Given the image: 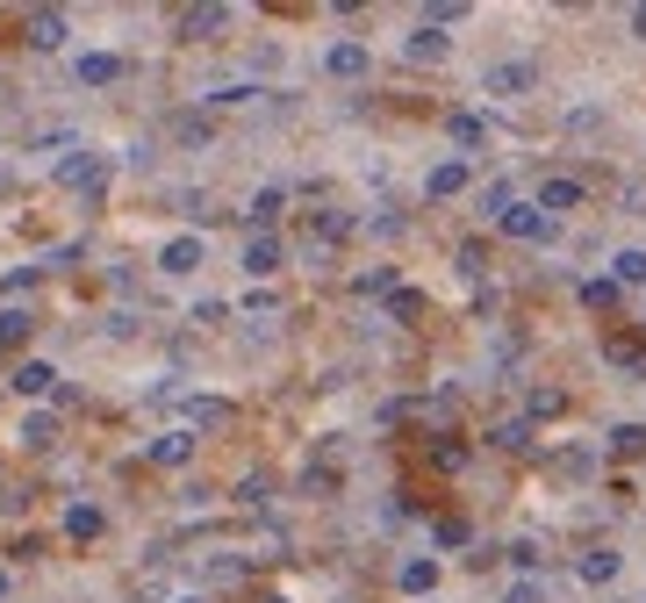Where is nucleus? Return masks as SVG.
I'll return each mask as SVG.
<instances>
[{"label": "nucleus", "mask_w": 646, "mask_h": 603, "mask_svg": "<svg viewBox=\"0 0 646 603\" xmlns=\"http://www.w3.org/2000/svg\"><path fill=\"white\" fill-rule=\"evenodd\" d=\"M431 467H439V474H459V467H467V446H459V438H431Z\"/></svg>", "instance_id": "412c9836"}, {"label": "nucleus", "mask_w": 646, "mask_h": 603, "mask_svg": "<svg viewBox=\"0 0 646 603\" xmlns=\"http://www.w3.org/2000/svg\"><path fill=\"white\" fill-rule=\"evenodd\" d=\"M15 388H22V396H51V388H58V374H51L44 360H22V366H15Z\"/></svg>", "instance_id": "4468645a"}, {"label": "nucleus", "mask_w": 646, "mask_h": 603, "mask_svg": "<svg viewBox=\"0 0 646 603\" xmlns=\"http://www.w3.org/2000/svg\"><path fill=\"white\" fill-rule=\"evenodd\" d=\"M403 596H424V589H439V560H403Z\"/></svg>", "instance_id": "2eb2a0df"}, {"label": "nucleus", "mask_w": 646, "mask_h": 603, "mask_svg": "<svg viewBox=\"0 0 646 603\" xmlns=\"http://www.w3.org/2000/svg\"><path fill=\"white\" fill-rule=\"evenodd\" d=\"M36 330V316L29 310H0V345H22Z\"/></svg>", "instance_id": "393cba45"}, {"label": "nucleus", "mask_w": 646, "mask_h": 603, "mask_svg": "<svg viewBox=\"0 0 646 603\" xmlns=\"http://www.w3.org/2000/svg\"><path fill=\"white\" fill-rule=\"evenodd\" d=\"M582 302L589 310H618V280H582Z\"/></svg>", "instance_id": "c85d7f7f"}, {"label": "nucleus", "mask_w": 646, "mask_h": 603, "mask_svg": "<svg viewBox=\"0 0 646 603\" xmlns=\"http://www.w3.org/2000/svg\"><path fill=\"white\" fill-rule=\"evenodd\" d=\"M611 266H618V274H611L618 288H639V280H646V252H639V244H632V252H618Z\"/></svg>", "instance_id": "aec40b11"}, {"label": "nucleus", "mask_w": 646, "mask_h": 603, "mask_svg": "<svg viewBox=\"0 0 646 603\" xmlns=\"http://www.w3.org/2000/svg\"><path fill=\"white\" fill-rule=\"evenodd\" d=\"M152 460H158V467H188V460H194V438H188V431H166V438L152 446Z\"/></svg>", "instance_id": "dca6fc26"}, {"label": "nucleus", "mask_w": 646, "mask_h": 603, "mask_svg": "<svg viewBox=\"0 0 646 603\" xmlns=\"http://www.w3.org/2000/svg\"><path fill=\"white\" fill-rule=\"evenodd\" d=\"M80 80H86V86H116V80H122V58H116V51H86V58H80Z\"/></svg>", "instance_id": "9d476101"}, {"label": "nucleus", "mask_w": 646, "mask_h": 603, "mask_svg": "<svg viewBox=\"0 0 646 603\" xmlns=\"http://www.w3.org/2000/svg\"><path fill=\"white\" fill-rule=\"evenodd\" d=\"M618 568H625V560H618L611 546H589V553H582V560H575V575H582V582H589V589L618 582Z\"/></svg>", "instance_id": "6e6552de"}, {"label": "nucleus", "mask_w": 646, "mask_h": 603, "mask_svg": "<svg viewBox=\"0 0 646 603\" xmlns=\"http://www.w3.org/2000/svg\"><path fill=\"white\" fill-rule=\"evenodd\" d=\"M511 202H517V188H511V180H495V188H481V216H503Z\"/></svg>", "instance_id": "c756f323"}, {"label": "nucleus", "mask_w": 646, "mask_h": 603, "mask_svg": "<svg viewBox=\"0 0 646 603\" xmlns=\"http://www.w3.org/2000/svg\"><path fill=\"white\" fill-rule=\"evenodd\" d=\"M531 86H539V65H531V58H503V65L481 72V94H503V101H517Z\"/></svg>", "instance_id": "f03ea898"}, {"label": "nucleus", "mask_w": 646, "mask_h": 603, "mask_svg": "<svg viewBox=\"0 0 646 603\" xmlns=\"http://www.w3.org/2000/svg\"><path fill=\"white\" fill-rule=\"evenodd\" d=\"M65 532L72 539H94V532H101V510H94V503H72V510H65Z\"/></svg>", "instance_id": "4be33fe9"}, {"label": "nucleus", "mask_w": 646, "mask_h": 603, "mask_svg": "<svg viewBox=\"0 0 646 603\" xmlns=\"http://www.w3.org/2000/svg\"><path fill=\"white\" fill-rule=\"evenodd\" d=\"M202 252H208L202 238H172L166 252H158V274H172V280H180V274H194V266H202Z\"/></svg>", "instance_id": "423d86ee"}, {"label": "nucleus", "mask_w": 646, "mask_h": 603, "mask_svg": "<svg viewBox=\"0 0 646 603\" xmlns=\"http://www.w3.org/2000/svg\"><path fill=\"white\" fill-rule=\"evenodd\" d=\"M188 603H202V596H188Z\"/></svg>", "instance_id": "ea45409f"}, {"label": "nucleus", "mask_w": 646, "mask_h": 603, "mask_svg": "<svg viewBox=\"0 0 646 603\" xmlns=\"http://www.w3.org/2000/svg\"><path fill=\"white\" fill-rule=\"evenodd\" d=\"M489 446H495V453H531V424H525V417L495 424V431H489Z\"/></svg>", "instance_id": "f3484780"}, {"label": "nucleus", "mask_w": 646, "mask_h": 603, "mask_svg": "<svg viewBox=\"0 0 646 603\" xmlns=\"http://www.w3.org/2000/svg\"><path fill=\"white\" fill-rule=\"evenodd\" d=\"M280 208H288V194H280V188H259V194H252V208H244V216H252V224H273V216H280Z\"/></svg>", "instance_id": "b1692460"}, {"label": "nucleus", "mask_w": 646, "mask_h": 603, "mask_svg": "<svg viewBox=\"0 0 646 603\" xmlns=\"http://www.w3.org/2000/svg\"><path fill=\"white\" fill-rule=\"evenodd\" d=\"M58 180H65V188H80V194H101V188H108V158H94V152H72L65 166H58Z\"/></svg>", "instance_id": "20e7f679"}, {"label": "nucleus", "mask_w": 646, "mask_h": 603, "mask_svg": "<svg viewBox=\"0 0 646 603\" xmlns=\"http://www.w3.org/2000/svg\"><path fill=\"white\" fill-rule=\"evenodd\" d=\"M525 410H531V417H561V410H567V396H561V388H531Z\"/></svg>", "instance_id": "bb28decb"}, {"label": "nucleus", "mask_w": 646, "mask_h": 603, "mask_svg": "<svg viewBox=\"0 0 646 603\" xmlns=\"http://www.w3.org/2000/svg\"><path fill=\"white\" fill-rule=\"evenodd\" d=\"M0 596H8V568H0Z\"/></svg>", "instance_id": "4c0bfd02"}, {"label": "nucleus", "mask_w": 646, "mask_h": 603, "mask_svg": "<svg viewBox=\"0 0 646 603\" xmlns=\"http://www.w3.org/2000/svg\"><path fill=\"white\" fill-rule=\"evenodd\" d=\"M431 539H439L445 553H459V546H475V524H467V517H439V524H431Z\"/></svg>", "instance_id": "a211bd4d"}, {"label": "nucleus", "mask_w": 646, "mask_h": 603, "mask_svg": "<svg viewBox=\"0 0 646 603\" xmlns=\"http://www.w3.org/2000/svg\"><path fill=\"white\" fill-rule=\"evenodd\" d=\"M352 288H359V294H395V266H374V274H359Z\"/></svg>", "instance_id": "7c9ffc66"}, {"label": "nucleus", "mask_w": 646, "mask_h": 603, "mask_svg": "<svg viewBox=\"0 0 646 603\" xmlns=\"http://www.w3.org/2000/svg\"><path fill=\"white\" fill-rule=\"evenodd\" d=\"M445 130H453V144H467V152H475V144H489V122H481V116H453Z\"/></svg>", "instance_id": "5701e85b"}, {"label": "nucleus", "mask_w": 646, "mask_h": 603, "mask_svg": "<svg viewBox=\"0 0 646 603\" xmlns=\"http://www.w3.org/2000/svg\"><path fill=\"white\" fill-rule=\"evenodd\" d=\"M367 65H374L367 44H331V51H323V72H331V80H359Z\"/></svg>", "instance_id": "0eeeda50"}, {"label": "nucleus", "mask_w": 646, "mask_h": 603, "mask_svg": "<svg viewBox=\"0 0 646 603\" xmlns=\"http://www.w3.org/2000/svg\"><path fill=\"white\" fill-rule=\"evenodd\" d=\"M388 316H395V324H409V316H424V294H417V288H395V294H388Z\"/></svg>", "instance_id": "a878e982"}, {"label": "nucleus", "mask_w": 646, "mask_h": 603, "mask_svg": "<svg viewBox=\"0 0 646 603\" xmlns=\"http://www.w3.org/2000/svg\"><path fill=\"white\" fill-rule=\"evenodd\" d=\"M172 137H180V144H208V122L188 116V122H172Z\"/></svg>", "instance_id": "72a5a7b5"}, {"label": "nucleus", "mask_w": 646, "mask_h": 603, "mask_svg": "<svg viewBox=\"0 0 646 603\" xmlns=\"http://www.w3.org/2000/svg\"><path fill=\"white\" fill-rule=\"evenodd\" d=\"M352 238V216H316V244H338Z\"/></svg>", "instance_id": "473e14b6"}, {"label": "nucleus", "mask_w": 646, "mask_h": 603, "mask_svg": "<svg viewBox=\"0 0 646 603\" xmlns=\"http://www.w3.org/2000/svg\"><path fill=\"white\" fill-rule=\"evenodd\" d=\"M188 410H194V424H223V417H230V410H223V402H208V396H194Z\"/></svg>", "instance_id": "f704fd0d"}, {"label": "nucleus", "mask_w": 646, "mask_h": 603, "mask_svg": "<svg viewBox=\"0 0 646 603\" xmlns=\"http://www.w3.org/2000/svg\"><path fill=\"white\" fill-rule=\"evenodd\" d=\"M445 51H453V36H445V29H431V22H417V29H409V44H403V58H409V65H439Z\"/></svg>", "instance_id": "39448f33"}, {"label": "nucleus", "mask_w": 646, "mask_h": 603, "mask_svg": "<svg viewBox=\"0 0 646 603\" xmlns=\"http://www.w3.org/2000/svg\"><path fill=\"white\" fill-rule=\"evenodd\" d=\"M582 202H589V188H582L575 172H546V180H539V202H531V208H539V216H553V224H561L567 208H582Z\"/></svg>", "instance_id": "f257e3e1"}, {"label": "nucleus", "mask_w": 646, "mask_h": 603, "mask_svg": "<svg viewBox=\"0 0 646 603\" xmlns=\"http://www.w3.org/2000/svg\"><path fill=\"white\" fill-rule=\"evenodd\" d=\"M223 22H230V8H188V15H180V36H188V44H208Z\"/></svg>", "instance_id": "1a4fd4ad"}, {"label": "nucleus", "mask_w": 646, "mask_h": 603, "mask_svg": "<svg viewBox=\"0 0 646 603\" xmlns=\"http://www.w3.org/2000/svg\"><path fill=\"white\" fill-rule=\"evenodd\" d=\"M603 352H611V366H625V374H639V366H646V352H639L632 338H611Z\"/></svg>", "instance_id": "cd10ccee"}, {"label": "nucleus", "mask_w": 646, "mask_h": 603, "mask_svg": "<svg viewBox=\"0 0 646 603\" xmlns=\"http://www.w3.org/2000/svg\"><path fill=\"white\" fill-rule=\"evenodd\" d=\"M495 230H503V238H517V244H546V238H553V216H539L531 202H511L503 216H495Z\"/></svg>", "instance_id": "7ed1b4c3"}, {"label": "nucleus", "mask_w": 646, "mask_h": 603, "mask_svg": "<svg viewBox=\"0 0 646 603\" xmlns=\"http://www.w3.org/2000/svg\"><path fill=\"white\" fill-rule=\"evenodd\" d=\"M266 603H288V596H266Z\"/></svg>", "instance_id": "58836bf2"}, {"label": "nucleus", "mask_w": 646, "mask_h": 603, "mask_svg": "<svg viewBox=\"0 0 646 603\" xmlns=\"http://www.w3.org/2000/svg\"><path fill=\"white\" fill-rule=\"evenodd\" d=\"M632 36H646V8H632Z\"/></svg>", "instance_id": "e433bc0d"}, {"label": "nucleus", "mask_w": 646, "mask_h": 603, "mask_svg": "<svg viewBox=\"0 0 646 603\" xmlns=\"http://www.w3.org/2000/svg\"><path fill=\"white\" fill-rule=\"evenodd\" d=\"M22 438H29V446H51V438H58V417H44V410H36L29 424H22Z\"/></svg>", "instance_id": "2f4dec72"}, {"label": "nucleus", "mask_w": 646, "mask_h": 603, "mask_svg": "<svg viewBox=\"0 0 646 603\" xmlns=\"http://www.w3.org/2000/svg\"><path fill=\"white\" fill-rule=\"evenodd\" d=\"M611 453H618V460H646V424H618L611 431Z\"/></svg>", "instance_id": "6ab92c4d"}, {"label": "nucleus", "mask_w": 646, "mask_h": 603, "mask_svg": "<svg viewBox=\"0 0 646 603\" xmlns=\"http://www.w3.org/2000/svg\"><path fill=\"white\" fill-rule=\"evenodd\" d=\"M511 603H539V589H531V582H517V589H511Z\"/></svg>", "instance_id": "c9c22d12"}, {"label": "nucleus", "mask_w": 646, "mask_h": 603, "mask_svg": "<svg viewBox=\"0 0 646 603\" xmlns=\"http://www.w3.org/2000/svg\"><path fill=\"white\" fill-rule=\"evenodd\" d=\"M244 274H259V280L280 274V238H252L244 244Z\"/></svg>", "instance_id": "9b49d317"}, {"label": "nucleus", "mask_w": 646, "mask_h": 603, "mask_svg": "<svg viewBox=\"0 0 646 603\" xmlns=\"http://www.w3.org/2000/svg\"><path fill=\"white\" fill-rule=\"evenodd\" d=\"M29 44H36V51H58V44H65V15H51V8L29 15Z\"/></svg>", "instance_id": "ddd939ff"}, {"label": "nucleus", "mask_w": 646, "mask_h": 603, "mask_svg": "<svg viewBox=\"0 0 646 603\" xmlns=\"http://www.w3.org/2000/svg\"><path fill=\"white\" fill-rule=\"evenodd\" d=\"M459 188H467V166H459V158L431 166V180H424V194H431V202H445V194H459Z\"/></svg>", "instance_id": "f8f14e48"}]
</instances>
